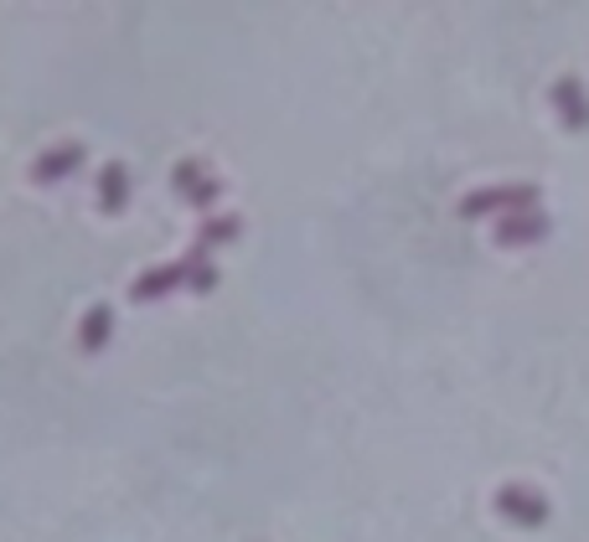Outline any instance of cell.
Returning <instances> with one entry per match:
<instances>
[{"instance_id": "cell-8", "label": "cell", "mask_w": 589, "mask_h": 542, "mask_svg": "<svg viewBox=\"0 0 589 542\" xmlns=\"http://www.w3.org/2000/svg\"><path fill=\"white\" fill-rule=\"evenodd\" d=\"M109 326H114V310H109V305H93V316L83 320V351H99V347H104Z\"/></svg>"}, {"instance_id": "cell-5", "label": "cell", "mask_w": 589, "mask_h": 542, "mask_svg": "<svg viewBox=\"0 0 589 542\" xmlns=\"http://www.w3.org/2000/svg\"><path fill=\"white\" fill-rule=\"evenodd\" d=\"M176 186H182V196H186V202H196V207H207L212 196L223 192V186H217V181H212L202 166H192V161H182V166H176Z\"/></svg>"}, {"instance_id": "cell-2", "label": "cell", "mask_w": 589, "mask_h": 542, "mask_svg": "<svg viewBox=\"0 0 589 542\" xmlns=\"http://www.w3.org/2000/svg\"><path fill=\"white\" fill-rule=\"evenodd\" d=\"M497 507L512 522H522V528H538V522H548V501L538 497V491H528V485H501Z\"/></svg>"}, {"instance_id": "cell-10", "label": "cell", "mask_w": 589, "mask_h": 542, "mask_svg": "<svg viewBox=\"0 0 589 542\" xmlns=\"http://www.w3.org/2000/svg\"><path fill=\"white\" fill-rule=\"evenodd\" d=\"M186 269H192V274H186V279H192L196 289H212V285H217V274H212L207 254H192V258H186Z\"/></svg>"}, {"instance_id": "cell-1", "label": "cell", "mask_w": 589, "mask_h": 542, "mask_svg": "<svg viewBox=\"0 0 589 542\" xmlns=\"http://www.w3.org/2000/svg\"><path fill=\"white\" fill-rule=\"evenodd\" d=\"M532 202H538V186H491V192H470L466 202H460V212L466 217H486V212H532Z\"/></svg>"}, {"instance_id": "cell-7", "label": "cell", "mask_w": 589, "mask_h": 542, "mask_svg": "<svg viewBox=\"0 0 589 542\" xmlns=\"http://www.w3.org/2000/svg\"><path fill=\"white\" fill-rule=\"evenodd\" d=\"M78 161H83V145H62L58 155H47V161H37V181H58L62 171H73Z\"/></svg>"}, {"instance_id": "cell-4", "label": "cell", "mask_w": 589, "mask_h": 542, "mask_svg": "<svg viewBox=\"0 0 589 542\" xmlns=\"http://www.w3.org/2000/svg\"><path fill=\"white\" fill-rule=\"evenodd\" d=\"M554 104H559L569 130H589V99H585V89H579V78H559V83H554Z\"/></svg>"}, {"instance_id": "cell-6", "label": "cell", "mask_w": 589, "mask_h": 542, "mask_svg": "<svg viewBox=\"0 0 589 542\" xmlns=\"http://www.w3.org/2000/svg\"><path fill=\"white\" fill-rule=\"evenodd\" d=\"M124 196H130V171L124 166L99 171V202H104V207H124Z\"/></svg>"}, {"instance_id": "cell-9", "label": "cell", "mask_w": 589, "mask_h": 542, "mask_svg": "<svg viewBox=\"0 0 589 542\" xmlns=\"http://www.w3.org/2000/svg\"><path fill=\"white\" fill-rule=\"evenodd\" d=\"M176 279H182V269H155V274H140V279H135V300L166 295V289H176Z\"/></svg>"}, {"instance_id": "cell-3", "label": "cell", "mask_w": 589, "mask_h": 542, "mask_svg": "<svg viewBox=\"0 0 589 542\" xmlns=\"http://www.w3.org/2000/svg\"><path fill=\"white\" fill-rule=\"evenodd\" d=\"M544 233H548L544 212H512V217H501L497 243H501V248H517V243H538Z\"/></svg>"}, {"instance_id": "cell-11", "label": "cell", "mask_w": 589, "mask_h": 542, "mask_svg": "<svg viewBox=\"0 0 589 542\" xmlns=\"http://www.w3.org/2000/svg\"><path fill=\"white\" fill-rule=\"evenodd\" d=\"M223 238H238V217H212L202 243H223Z\"/></svg>"}]
</instances>
